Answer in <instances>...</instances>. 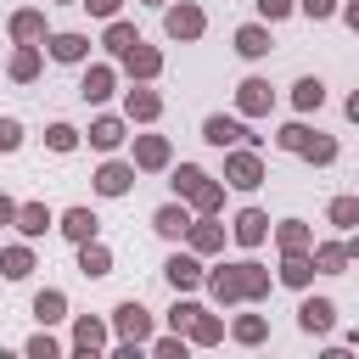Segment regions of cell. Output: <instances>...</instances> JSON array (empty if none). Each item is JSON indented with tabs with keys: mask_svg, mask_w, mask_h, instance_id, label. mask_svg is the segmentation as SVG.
Instances as JSON below:
<instances>
[{
	"mask_svg": "<svg viewBox=\"0 0 359 359\" xmlns=\"http://www.w3.org/2000/svg\"><path fill=\"white\" fill-rule=\"evenodd\" d=\"M314 264H320L325 275H342V264H348V247H337V241H331V247H320V252H314Z\"/></svg>",
	"mask_w": 359,
	"mask_h": 359,
	"instance_id": "cell-31",
	"label": "cell"
},
{
	"mask_svg": "<svg viewBox=\"0 0 359 359\" xmlns=\"http://www.w3.org/2000/svg\"><path fill=\"white\" fill-rule=\"evenodd\" d=\"M191 247H196V252H219V247H224V230H219V224H191Z\"/></svg>",
	"mask_w": 359,
	"mask_h": 359,
	"instance_id": "cell-26",
	"label": "cell"
},
{
	"mask_svg": "<svg viewBox=\"0 0 359 359\" xmlns=\"http://www.w3.org/2000/svg\"><path fill=\"white\" fill-rule=\"evenodd\" d=\"M236 50H241V56H264V50H269V28H258V22L241 28V34H236Z\"/></svg>",
	"mask_w": 359,
	"mask_h": 359,
	"instance_id": "cell-21",
	"label": "cell"
},
{
	"mask_svg": "<svg viewBox=\"0 0 359 359\" xmlns=\"http://www.w3.org/2000/svg\"><path fill=\"white\" fill-rule=\"evenodd\" d=\"M309 275H314V264H309L303 252H286V264H280V280H286V286H303Z\"/></svg>",
	"mask_w": 359,
	"mask_h": 359,
	"instance_id": "cell-27",
	"label": "cell"
},
{
	"mask_svg": "<svg viewBox=\"0 0 359 359\" xmlns=\"http://www.w3.org/2000/svg\"><path fill=\"white\" fill-rule=\"evenodd\" d=\"M236 101H241V112H269V101H275V90H269L264 79H247V84L236 90Z\"/></svg>",
	"mask_w": 359,
	"mask_h": 359,
	"instance_id": "cell-12",
	"label": "cell"
},
{
	"mask_svg": "<svg viewBox=\"0 0 359 359\" xmlns=\"http://www.w3.org/2000/svg\"><path fill=\"white\" fill-rule=\"evenodd\" d=\"M28 269H34V252H28V247H6V252H0V275H6V280H22Z\"/></svg>",
	"mask_w": 359,
	"mask_h": 359,
	"instance_id": "cell-16",
	"label": "cell"
},
{
	"mask_svg": "<svg viewBox=\"0 0 359 359\" xmlns=\"http://www.w3.org/2000/svg\"><path fill=\"white\" fill-rule=\"evenodd\" d=\"M297 325H303V331H314V337H320V331H331V325H337V309H331V303H325V297H309V303H303V309H297Z\"/></svg>",
	"mask_w": 359,
	"mask_h": 359,
	"instance_id": "cell-6",
	"label": "cell"
},
{
	"mask_svg": "<svg viewBox=\"0 0 359 359\" xmlns=\"http://www.w3.org/2000/svg\"><path fill=\"white\" fill-rule=\"evenodd\" d=\"M292 95H297V107H303V112H314V107L325 101V84H320V79H297V84H292Z\"/></svg>",
	"mask_w": 359,
	"mask_h": 359,
	"instance_id": "cell-25",
	"label": "cell"
},
{
	"mask_svg": "<svg viewBox=\"0 0 359 359\" xmlns=\"http://www.w3.org/2000/svg\"><path fill=\"white\" fill-rule=\"evenodd\" d=\"M84 6H90L95 17H112V11H118V0H84Z\"/></svg>",
	"mask_w": 359,
	"mask_h": 359,
	"instance_id": "cell-43",
	"label": "cell"
},
{
	"mask_svg": "<svg viewBox=\"0 0 359 359\" xmlns=\"http://www.w3.org/2000/svg\"><path fill=\"white\" fill-rule=\"evenodd\" d=\"M135 163H140V168H163V163H168V140H163V135H140V140H135Z\"/></svg>",
	"mask_w": 359,
	"mask_h": 359,
	"instance_id": "cell-13",
	"label": "cell"
},
{
	"mask_svg": "<svg viewBox=\"0 0 359 359\" xmlns=\"http://www.w3.org/2000/svg\"><path fill=\"white\" fill-rule=\"evenodd\" d=\"M208 286H213L219 303H236V297H264V292H269V275H264L258 264H236V269H213Z\"/></svg>",
	"mask_w": 359,
	"mask_h": 359,
	"instance_id": "cell-1",
	"label": "cell"
},
{
	"mask_svg": "<svg viewBox=\"0 0 359 359\" xmlns=\"http://www.w3.org/2000/svg\"><path fill=\"white\" fill-rule=\"evenodd\" d=\"M191 337H196V342H219V337H224V325H219L213 314H196V320H191Z\"/></svg>",
	"mask_w": 359,
	"mask_h": 359,
	"instance_id": "cell-35",
	"label": "cell"
},
{
	"mask_svg": "<svg viewBox=\"0 0 359 359\" xmlns=\"http://www.w3.org/2000/svg\"><path fill=\"white\" fill-rule=\"evenodd\" d=\"M84 50H90L84 34H56V39H50V56H56V62H84Z\"/></svg>",
	"mask_w": 359,
	"mask_h": 359,
	"instance_id": "cell-14",
	"label": "cell"
},
{
	"mask_svg": "<svg viewBox=\"0 0 359 359\" xmlns=\"http://www.w3.org/2000/svg\"><path fill=\"white\" fill-rule=\"evenodd\" d=\"M196 314H202L196 303H174V314H168V320H174V331H191V320H196Z\"/></svg>",
	"mask_w": 359,
	"mask_h": 359,
	"instance_id": "cell-40",
	"label": "cell"
},
{
	"mask_svg": "<svg viewBox=\"0 0 359 359\" xmlns=\"http://www.w3.org/2000/svg\"><path fill=\"white\" fill-rule=\"evenodd\" d=\"M163 112V101H157V90H129V118H140V123H151Z\"/></svg>",
	"mask_w": 359,
	"mask_h": 359,
	"instance_id": "cell-18",
	"label": "cell"
},
{
	"mask_svg": "<svg viewBox=\"0 0 359 359\" xmlns=\"http://www.w3.org/2000/svg\"><path fill=\"white\" fill-rule=\"evenodd\" d=\"M331 6H337V0H303V11H309V17H325Z\"/></svg>",
	"mask_w": 359,
	"mask_h": 359,
	"instance_id": "cell-44",
	"label": "cell"
},
{
	"mask_svg": "<svg viewBox=\"0 0 359 359\" xmlns=\"http://www.w3.org/2000/svg\"><path fill=\"white\" fill-rule=\"evenodd\" d=\"M348 252H353V258H359V241H353V247H348Z\"/></svg>",
	"mask_w": 359,
	"mask_h": 359,
	"instance_id": "cell-48",
	"label": "cell"
},
{
	"mask_svg": "<svg viewBox=\"0 0 359 359\" xmlns=\"http://www.w3.org/2000/svg\"><path fill=\"white\" fill-rule=\"evenodd\" d=\"M224 174H230V185H241V191H252V185L264 180V168H258V151H230V163H224Z\"/></svg>",
	"mask_w": 359,
	"mask_h": 359,
	"instance_id": "cell-3",
	"label": "cell"
},
{
	"mask_svg": "<svg viewBox=\"0 0 359 359\" xmlns=\"http://www.w3.org/2000/svg\"><path fill=\"white\" fill-rule=\"evenodd\" d=\"M342 17H348V28H359V0H348V11H342Z\"/></svg>",
	"mask_w": 359,
	"mask_h": 359,
	"instance_id": "cell-46",
	"label": "cell"
},
{
	"mask_svg": "<svg viewBox=\"0 0 359 359\" xmlns=\"http://www.w3.org/2000/svg\"><path fill=\"white\" fill-rule=\"evenodd\" d=\"M79 247H84V252H79V269H84V275H107V269H112L107 247H95V241H79Z\"/></svg>",
	"mask_w": 359,
	"mask_h": 359,
	"instance_id": "cell-24",
	"label": "cell"
},
{
	"mask_svg": "<svg viewBox=\"0 0 359 359\" xmlns=\"http://www.w3.org/2000/svg\"><path fill=\"white\" fill-rule=\"evenodd\" d=\"M22 146V123L17 118H0V151H17Z\"/></svg>",
	"mask_w": 359,
	"mask_h": 359,
	"instance_id": "cell-38",
	"label": "cell"
},
{
	"mask_svg": "<svg viewBox=\"0 0 359 359\" xmlns=\"http://www.w3.org/2000/svg\"><path fill=\"white\" fill-rule=\"evenodd\" d=\"M45 224H50V213H45L39 202H28V208H17V230H22V236H45Z\"/></svg>",
	"mask_w": 359,
	"mask_h": 359,
	"instance_id": "cell-22",
	"label": "cell"
},
{
	"mask_svg": "<svg viewBox=\"0 0 359 359\" xmlns=\"http://www.w3.org/2000/svg\"><path fill=\"white\" fill-rule=\"evenodd\" d=\"M264 236H269V219H264L258 208H241V213H236V241H241V247H258Z\"/></svg>",
	"mask_w": 359,
	"mask_h": 359,
	"instance_id": "cell-9",
	"label": "cell"
},
{
	"mask_svg": "<svg viewBox=\"0 0 359 359\" xmlns=\"http://www.w3.org/2000/svg\"><path fill=\"white\" fill-rule=\"evenodd\" d=\"M34 73H39V50H34V45H22V50L11 56V79H34Z\"/></svg>",
	"mask_w": 359,
	"mask_h": 359,
	"instance_id": "cell-29",
	"label": "cell"
},
{
	"mask_svg": "<svg viewBox=\"0 0 359 359\" xmlns=\"http://www.w3.org/2000/svg\"><path fill=\"white\" fill-rule=\"evenodd\" d=\"M191 202H196V208H202V213H213V208H219V202H224V191H219V185H213V180H202V185H196V191H191Z\"/></svg>",
	"mask_w": 359,
	"mask_h": 359,
	"instance_id": "cell-34",
	"label": "cell"
},
{
	"mask_svg": "<svg viewBox=\"0 0 359 359\" xmlns=\"http://www.w3.org/2000/svg\"><path fill=\"white\" fill-rule=\"evenodd\" d=\"M118 331H123L129 342H146V337H151V314H146L140 303H118Z\"/></svg>",
	"mask_w": 359,
	"mask_h": 359,
	"instance_id": "cell-7",
	"label": "cell"
},
{
	"mask_svg": "<svg viewBox=\"0 0 359 359\" xmlns=\"http://www.w3.org/2000/svg\"><path fill=\"white\" fill-rule=\"evenodd\" d=\"M79 90H84V101H107L112 95V67H90Z\"/></svg>",
	"mask_w": 359,
	"mask_h": 359,
	"instance_id": "cell-17",
	"label": "cell"
},
{
	"mask_svg": "<svg viewBox=\"0 0 359 359\" xmlns=\"http://www.w3.org/2000/svg\"><path fill=\"white\" fill-rule=\"evenodd\" d=\"M163 22H168L174 39H196V34H202V11H196V6H168Z\"/></svg>",
	"mask_w": 359,
	"mask_h": 359,
	"instance_id": "cell-8",
	"label": "cell"
},
{
	"mask_svg": "<svg viewBox=\"0 0 359 359\" xmlns=\"http://www.w3.org/2000/svg\"><path fill=\"white\" fill-rule=\"evenodd\" d=\"M118 140H123V123H118V118H95V123H90V146H95V151H112Z\"/></svg>",
	"mask_w": 359,
	"mask_h": 359,
	"instance_id": "cell-15",
	"label": "cell"
},
{
	"mask_svg": "<svg viewBox=\"0 0 359 359\" xmlns=\"http://www.w3.org/2000/svg\"><path fill=\"white\" fill-rule=\"evenodd\" d=\"M11 34H17L22 45H34V39L45 34V17H39V11H17V17H11Z\"/></svg>",
	"mask_w": 359,
	"mask_h": 359,
	"instance_id": "cell-20",
	"label": "cell"
},
{
	"mask_svg": "<svg viewBox=\"0 0 359 359\" xmlns=\"http://www.w3.org/2000/svg\"><path fill=\"white\" fill-rule=\"evenodd\" d=\"M28 353H34V359H56V342H50V337H34Z\"/></svg>",
	"mask_w": 359,
	"mask_h": 359,
	"instance_id": "cell-41",
	"label": "cell"
},
{
	"mask_svg": "<svg viewBox=\"0 0 359 359\" xmlns=\"http://www.w3.org/2000/svg\"><path fill=\"white\" fill-rule=\"evenodd\" d=\"M331 224L353 230V224H359V196H337V202H331Z\"/></svg>",
	"mask_w": 359,
	"mask_h": 359,
	"instance_id": "cell-28",
	"label": "cell"
},
{
	"mask_svg": "<svg viewBox=\"0 0 359 359\" xmlns=\"http://www.w3.org/2000/svg\"><path fill=\"white\" fill-rule=\"evenodd\" d=\"M123 67H129V73H140V79H151V73L163 67V56H157L151 45H140V39H135V45L123 50Z\"/></svg>",
	"mask_w": 359,
	"mask_h": 359,
	"instance_id": "cell-11",
	"label": "cell"
},
{
	"mask_svg": "<svg viewBox=\"0 0 359 359\" xmlns=\"http://www.w3.org/2000/svg\"><path fill=\"white\" fill-rule=\"evenodd\" d=\"M135 39H140V34H135L129 22H112V28H107V50H118V56H123V50H129Z\"/></svg>",
	"mask_w": 359,
	"mask_h": 359,
	"instance_id": "cell-33",
	"label": "cell"
},
{
	"mask_svg": "<svg viewBox=\"0 0 359 359\" xmlns=\"http://www.w3.org/2000/svg\"><path fill=\"white\" fill-rule=\"evenodd\" d=\"M129 185H135V168H123V163H107V168L95 174V191H101V196H123Z\"/></svg>",
	"mask_w": 359,
	"mask_h": 359,
	"instance_id": "cell-10",
	"label": "cell"
},
{
	"mask_svg": "<svg viewBox=\"0 0 359 359\" xmlns=\"http://www.w3.org/2000/svg\"><path fill=\"white\" fill-rule=\"evenodd\" d=\"M258 11L275 22V17H286V11H292V0H258Z\"/></svg>",
	"mask_w": 359,
	"mask_h": 359,
	"instance_id": "cell-42",
	"label": "cell"
},
{
	"mask_svg": "<svg viewBox=\"0 0 359 359\" xmlns=\"http://www.w3.org/2000/svg\"><path fill=\"white\" fill-rule=\"evenodd\" d=\"M62 309H67V303H62V292H39V297H34V314H39L45 325H50V320H62Z\"/></svg>",
	"mask_w": 359,
	"mask_h": 359,
	"instance_id": "cell-32",
	"label": "cell"
},
{
	"mask_svg": "<svg viewBox=\"0 0 359 359\" xmlns=\"http://www.w3.org/2000/svg\"><path fill=\"white\" fill-rule=\"evenodd\" d=\"M163 275H168V286H174V292H191V286L202 280V264H196V258H185V252H174V258L163 264Z\"/></svg>",
	"mask_w": 359,
	"mask_h": 359,
	"instance_id": "cell-5",
	"label": "cell"
},
{
	"mask_svg": "<svg viewBox=\"0 0 359 359\" xmlns=\"http://www.w3.org/2000/svg\"><path fill=\"white\" fill-rule=\"evenodd\" d=\"M6 219H17V202H11V196H0V224H6Z\"/></svg>",
	"mask_w": 359,
	"mask_h": 359,
	"instance_id": "cell-45",
	"label": "cell"
},
{
	"mask_svg": "<svg viewBox=\"0 0 359 359\" xmlns=\"http://www.w3.org/2000/svg\"><path fill=\"white\" fill-rule=\"evenodd\" d=\"M275 236H280V247H286V252H303V247H309V230H303L297 219H286V224H280Z\"/></svg>",
	"mask_w": 359,
	"mask_h": 359,
	"instance_id": "cell-30",
	"label": "cell"
},
{
	"mask_svg": "<svg viewBox=\"0 0 359 359\" xmlns=\"http://www.w3.org/2000/svg\"><path fill=\"white\" fill-rule=\"evenodd\" d=\"M73 342H79V348L90 353V348H101L107 337H101V325H95V320H79V331H73Z\"/></svg>",
	"mask_w": 359,
	"mask_h": 359,
	"instance_id": "cell-36",
	"label": "cell"
},
{
	"mask_svg": "<svg viewBox=\"0 0 359 359\" xmlns=\"http://www.w3.org/2000/svg\"><path fill=\"white\" fill-rule=\"evenodd\" d=\"M280 146L297 151V157H314V163H331V157H337V140H331V135H309L303 123H286V129H280Z\"/></svg>",
	"mask_w": 359,
	"mask_h": 359,
	"instance_id": "cell-2",
	"label": "cell"
},
{
	"mask_svg": "<svg viewBox=\"0 0 359 359\" xmlns=\"http://www.w3.org/2000/svg\"><path fill=\"white\" fill-rule=\"evenodd\" d=\"M151 224H157V236H185V230H191V213H185V208H157Z\"/></svg>",
	"mask_w": 359,
	"mask_h": 359,
	"instance_id": "cell-19",
	"label": "cell"
},
{
	"mask_svg": "<svg viewBox=\"0 0 359 359\" xmlns=\"http://www.w3.org/2000/svg\"><path fill=\"white\" fill-rule=\"evenodd\" d=\"M151 6H163V0H151Z\"/></svg>",
	"mask_w": 359,
	"mask_h": 359,
	"instance_id": "cell-49",
	"label": "cell"
},
{
	"mask_svg": "<svg viewBox=\"0 0 359 359\" xmlns=\"http://www.w3.org/2000/svg\"><path fill=\"white\" fill-rule=\"evenodd\" d=\"M202 140H208V146H241V140H252V135H247L236 118H208V123H202Z\"/></svg>",
	"mask_w": 359,
	"mask_h": 359,
	"instance_id": "cell-4",
	"label": "cell"
},
{
	"mask_svg": "<svg viewBox=\"0 0 359 359\" xmlns=\"http://www.w3.org/2000/svg\"><path fill=\"white\" fill-rule=\"evenodd\" d=\"M45 140H50V151H73V146H79V129H67V123H56V129H50Z\"/></svg>",
	"mask_w": 359,
	"mask_h": 359,
	"instance_id": "cell-37",
	"label": "cell"
},
{
	"mask_svg": "<svg viewBox=\"0 0 359 359\" xmlns=\"http://www.w3.org/2000/svg\"><path fill=\"white\" fill-rule=\"evenodd\" d=\"M236 337H241V342H264V320H258V314L236 320Z\"/></svg>",
	"mask_w": 359,
	"mask_h": 359,
	"instance_id": "cell-39",
	"label": "cell"
},
{
	"mask_svg": "<svg viewBox=\"0 0 359 359\" xmlns=\"http://www.w3.org/2000/svg\"><path fill=\"white\" fill-rule=\"evenodd\" d=\"M62 230H67L73 241H90V236H95V213H90V208H73V213L62 219Z\"/></svg>",
	"mask_w": 359,
	"mask_h": 359,
	"instance_id": "cell-23",
	"label": "cell"
},
{
	"mask_svg": "<svg viewBox=\"0 0 359 359\" xmlns=\"http://www.w3.org/2000/svg\"><path fill=\"white\" fill-rule=\"evenodd\" d=\"M348 118H353V123H359V95H348Z\"/></svg>",
	"mask_w": 359,
	"mask_h": 359,
	"instance_id": "cell-47",
	"label": "cell"
}]
</instances>
